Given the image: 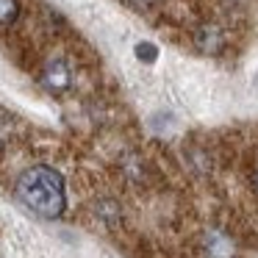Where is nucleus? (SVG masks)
Returning <instances> with one entry per match:
<instances>
[{
  "label": "nucleus",
  "mask_w": 258,
  "mask_h": 258,
  "mask_svg": "<svg viewBox=\"0 0 258 258\" xmlns=\"http://www.w3.org/2000/svg\"><path fill=\"white\" fill-rule=\"evenodd\" d=\"M255 86H258V70H255Z\"/></svg>",
  "instance_id": "obj_9"
},
{
  "label": "nucleus",
  "mask_w": 258,
  "mask_h": 258,
  "mask_svg": "<svg viewBox=\"0 0 258 258\" xmlns=\"http://www.w3.org/2000/svg\"><path fill=\"white\" fill-rule=\"evenodd\" d=\"M191 42L203 56H219L225 50V31L217 23H200L191 31Z\"/></svg>",
  "instance_id": "obj_3"
},
{
  "label": "nucleus",
  "mask_w": 258,
  "mask_h": 258,
  "mask_svg": "<svg viewBox=\"0 0 258 258\" xmlns=\"http://www.w3.org/2000/svg\"><path fill=\"white\" fill-rule=\"evenodd\" d=\"M134 50H136V58H139V61H145V64H153L158 58V47L153 45V42H139Z\"/></svg>",
  "instance_id": "obj_6"
},
{
  "label": "nucleus",
  "mask_w": 258,
  "mask_h": 258,
  "mask_svg": "<svg viewBox=\"0 0 258 258\" xmlns=\"http://www.w3.org/2000/svg\"><path fill=\"white\" fill-rule=\"evenodd\" d=\"M14 191H17L20 203L25 208H31L36 217L56 219L67 208V191H64L61 175L53 167H45V164H36V167L25 169L17 178Z\"/></svg>",
  "instance_id": "obj_1"
},
{
  "label": "nucleus",
  "mask_w": 258,
  "mask_h": 258,
  "mask_svg": "<svg viewBox=\"0 0 258 258\" xmlns=\"http://www.w3.org/2000/svg\"><path fill=\"white\" fill-rule=\"evenodd\" d=\"M250 178H252V189L258 191V164H255V167H252V175H250Z\"/></svg>",
  "instance_id": "obj_8"
},
{
  "label": "nucleus",
  "mask_w": 258,
  "mask_h": 258,
  "mask_svg": "<svg viewBox=\"0 0 258 258\" xmlns=\"http://www.w3.org/2000/svg\"><path fill=\"white\" fill-rule=\"evenodd\" d=\"M39 84L50 95H64V92L73 89V67L64 58H50L39 70Z\"/></svg>",
  "instance_id": "obj_2"
},
{
  "label": "nucleus",
  "mask_w": 258,
  "mask_h": 258,
  "mask_svg": "<svg viewBox=\"0 0 258 258\" xmlns=\"http://www.w3.org/2000/svg\"><path fill=\"white\" fill-rule=\"evenodd\" d=\"M203 252L206 258H233V244L222 233H208L203 241Z\"/></svg>",
  "instance_id": "obj_4"
},
{
  "label": "nucleus",
  "mask_w": 258,
  "mask_h": 258,
  "mask_svg": "<svg viewBox=\"0 0 258 258\" xmlns=\"http://www.w3.org/2000/svg\"><path fill=\"white\" fill-rule=\"evenodd\" d=\"M20 0H0V28H9L20 20Z\"/></svg>",
  "instance_id": "obj_5"
},
{
  "label": "nucleus",
  "mask_w": 258,
  "mask_h": 258,
  "mask_svg": "<svg viewBox=\"0 0 258 258\" xmlns=\"http://www.w3.org/2000/svg\"><path fill=\"white\" fill-rule=\"evenodd\" d=\"M131 6L136 9V12H147V9H153L158 3V0H128Z\"/></svg>",
  "instance_id": "obj_7"
}]
</instances>
